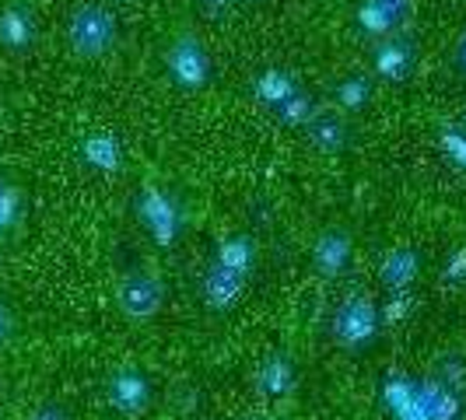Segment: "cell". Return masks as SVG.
<instances>
[{"instance_id": "obj_1", "label": "cell", "mask_w": 466, "mask_h": 420, "mask_svg": "<svg viewBox=\"0 0 466 420\" xmlns=\"http://www.w3.org/2000/svg\"><path fill=\"white\" fill-rule=\"evenodd\" d=\"M67 43L81 60H98L116 46V15L95 0H85L70 11Z\"/></svg>"}, {"instance_id": "obj_2", "label": "cell", "mask_w": 466, "mask_h": 420, "mask_svg": "<svg viewBox=\"0 0 466 420\" xmlns=\"http://www.w3.org/2000/svg\"><path fill=\"white\" fill-rule=\"evenodd\" d=\"M162 280L147 270H130L123 274L116 287V298H119V312L134 323H147L158 308H162Z\"/></svg>"}]
</instances>
